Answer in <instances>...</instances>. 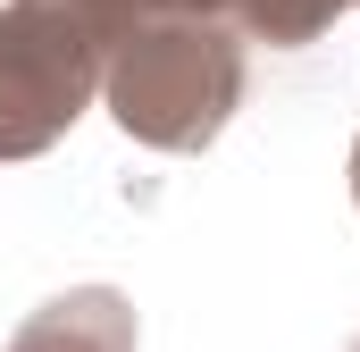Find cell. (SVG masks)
Masks as SVG:
<instances>
[{
    "instance_id": "7a4b0ae2",
    "label": "cell",
    "mask_w": 360,
    "mask_h": 352,
    "mask_svg": "<svg viewBox=\"0 0 360 352\" xmlns=\"http://www.w3.org/2000/svg\"><path fill=\"white\" fill-rule=\"evenodd\" d=\"M109 51L51 0H0V160H42L92 101Z\"/></svg>"
},
{
    "instance_id": "8992f818",
    "label": "cell",
    "mask_w": 360,
    "mask_h": 352,
    "mask_svg": "<svg viewBox=\"0 0 360 352\" xmlns=\"http://www.w3.org/2000/svg\"><path fill=\"white\" fill-rule=\"evenodd\" d=\"M352 210H360V143H352Z\"/></svg>"
},
{
    "instance_id": "52a82bcc",
    "label": "cell",
    "mask_w": 360,
    "mask_h": 352,
    "mask_svg": "<svg viewBox=\"0 0 360 352\" xmlns=\"http://www.w3.org/2000/svg\"><path fill=\"white\" fill-rule=\"evenodd\" d=\"M352 352H360V344H352Z\"/></svg>"
},
{
    "instance_id": "6da1fadb",
    "label": "cell",
    "mask_w": 360,
    "mask_h": 352,
    "mask_svg": "<svg viewBox=\"0 0 360 352\" xmlns=\"http://www.w3.org/2000/svg\"><path fill=\"white\" fill-rule=\"evenodd\" d=\"M101 101L143 151H210L243 109V34L226 17H160L109 42Z\"/></svg>"
},
{
    "instance_id": "3957f363",
    "label": "cell",
    "mask_w": 360,
    "mask_h": 352,
    "mask_svg": "<svg viewBox=\"0 0 360 352\" xmlns=\"http://www.w3.org/2000/svg\"><path fill=\"white\" fill-rule=\"evenodd\" d=\"M134 336L143 327L117 285H68L8 336V352H134Z\"/></svg>"
},
{
    "instance_id": "277c9868",
    "label": "cell",
    "mask_w": 360,
    "mask_h": 352,
    "mask_svg": "<svg viewBox=\"0 0 360 352\" xmlns=\"http://www.w3.org/2000/svg\"><path fill=\"white\" fill-rule=\"evenodd\" d=\"M344 8H352V0H226V25H235L243 42L302 51V42H319V34H327Z\"/></svg>"
},
{
    "instance_id": "5b68a950",
    "label": "cell",
    "mask_w": 360,
    "mask_h": 352,
    "mask_svg": "<svg viewBox=\"0 0 360 352\" xmlns=\"http://www.w3.org/2000/svg\"><path fill=\"white\" fill-rule=\"evenodd\" d=\"M51 8L84 17L101 51H109V42H126L134 25H160V17H226V0H51Z\"/></svg>"
}]
</instances>
